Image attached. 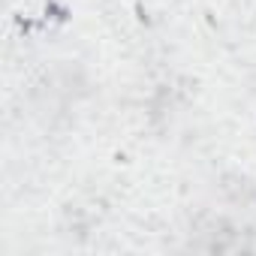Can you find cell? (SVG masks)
<instances>
[{
	"label": "cell",
	"mask_w": 256,
	"mask_h": 256,
	"mask_svg": "<svg viewBox=\"0 0 256 256\" xmlns=\"http://www.w3.org/2000/svg\"><path fill=\"white\" fill-rule=\"evenodd\" d=\"M70 12L64 10V6H58L54 4V0H48V4H46V18H52V22H64Z\"/></svg>",
	"instance_id": "cell-1"
}]
</instances>
